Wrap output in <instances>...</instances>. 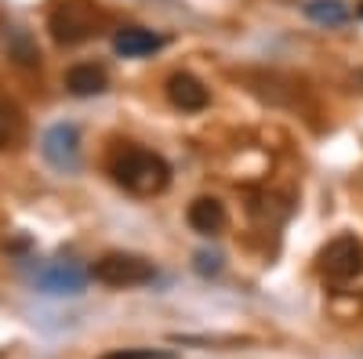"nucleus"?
Instances as JSON below:
<instances>
[{"label":"nucleus","instance_id":"obj_1","mask_svg":"<svg viewBox=\"0 0 363 359\" xmlns=\"http://www.w3.org/2000/svg\"><path fill=\"white\" fill-rule=\"evenodd\" d=\"M113 178L120 189H128L131 196H157L171 182V167L164 156L149 153V149H120L113 156Z\"/></svg>","mask_w":363,"mask_h":359},{"label":"nucleus","instance_id":"obj_2","mask_svg":"<svg viewBox=\"0 0 363 359\" xmlns=\"http://www.w3.org/2000/svg\"><path fill=\"white\" fill-rule=\"evenodd\" d=\"M51 37L55 44H62V47H73V44H84L91 33H95V25H99V11L91 0H58V4L51 8Z\"/></svg>","mask_w":363,"mask_h":359},{"label":"nucleus","instance_id":"obj_3","mask_svg":"<svg viewBox=\"0 0 363 359\" xmlns=\"http://www.w3.org/2000/svg\"><path fill=\"white\" fill-rule=\"evenodd\" d=\"M91 276L106 287H145V283H153L157 268L153 261H145L138 254H106L91 265Z\"/></svg>","mask_w":363,"mask_h":359},{"label":"nucleus","instance_id":"obj_4","mask_svg":"<svg viewBox=\"0 0 363 359\" xmlns=\"http://www.w3.org/2000/svg\"><path fill=\"white\" fill-rule=\"evenodd\" d=\"M320 268L330 280H352L363 273V244L356 236H338L330 239L320 254Z\"/></svg>","mask_w":363,"mask_h":359},{"label":"nucleus","instance_id":"obj_5","mask_svg":"<svg viewBox=\"0 0 363 359\" xmlns=\"http://www.w3.org/2000/svg\"><path fill=\"white\" fill-rule=\"evenodd\" d=\"M40 153L55 171H77L80 167V131L73 124H55L44 131Z\"/></svg>","mask_w":363,"mask_h":359},{"label":"nucleus","instance_id":"obj_6","mask_svg":"<svg viewBox=\"0 0 363 359\" xmlns=\"http://www.w3.org/2000/svg\"><path fill=\"white\" fill-rule=\"evenodd\" d=\"M164 91H167V102L182 113H200L207 109L211 95H207V87L193 76V73H171L167 84H164Z\"/></svg>","mask_w":363,"mask_h":359},{"label":"nucleus","instance_id":"obj_7","mask_svg":"<svg viewBox=\"0 0 363 359\" xmlns=\"http://www.w3.org/2000/svg\"><path fill=\"white\" fill-rule=\"evenodd\" d=\"M84 283H87V273L73 261H55L37 276V287L44 294H80Z\"/></svg>","mask_w":363,"mask_h":359},{"label":"nucleus","instance_id":"obj_8","mask_svg":"<svg viewBox=\"0 0 363 359\" xmlns=\"http://www.w3.org/2000/svg\"><path fill=\"white\" fill-rule=\"evenodd\" d=\"M113 47L124 55V58H142V55L160 51L164 47V37L153 33V29H142V25H124V29H116Z\"/></svg>","mask_w":363,"mask_h":359},{"label":"nucleus","instance_id":"obj_9","mask_svg":"<svg viewBox=\"0 0 363 359\" xmlns=\"http://www.w3.org/2000/svg\"><path fill=\"white\" fill-rule=\"evenodd\" d=\"M189 225L200 232V236H215V232H222V225H225V207L215 200V196H200V200H193L189 203Z\"/></svg>","mask_w":363,"mask_h":359},{"label":"nucleus","instance_id":"obj_10","mask_svg":"<svg viewBox=\"0 0 363 359\" xmlns=\"http://www.w3.org/2000/svg\"><path fill=\"white\" fill-rule=\"evenodd\" d=\"M106 84H109V76H106L102 66H73V69L66 73V87H69V95H77V98L102 95Z\"/></svg>","mask_w":363,"mask_h":359},{"label":"nucleus","instance_id":"obj_11","mask_svg":"<svg viewBox=\"0 0 363 359\" xmlns=\"http://www.w3.org/2000/svg\"><path fill=\"white\" fill-rule=\"evenodd\" d=\"M22 131H26V120H22L18 106L0 102V153H4V149H15L22 142Z\"/></svg>","mask_w":363,"mask_h":359},{"label":"nucleus","instance_id":"obj_12","mask_svg":"<svg viewBox=\"0 0 363 359\" xmlns=\"http://www.w3.org/2000/svg\"><path fill=\"white\" fill-rule=\"evenodd\" d=\"M306 15L320 25H345L349 22V8L342 4V0H309Z\"/></svg>","mask_w":363,"mask_h":359},{"label":"nucleus","instance_id":"obj_13","mask_svg":"<svg viewBox=\"0 0 363 359\" xmlns=\"http://www.w3.org/2000/svg\"><path fill=\"white\" fill-rule=\"evenodd\" d=\"M11 55H15V62L18 66H40V51H37V40L26 33V29H15V37H11Z\"/></svg>","mask_w":363,"mask_h":359},{"label":"nucleus","instance_id":"obj_14","mask_svg":"<svg viewBox=\"0 0 363 359\" xmlns=\"http://www.w3.org/2000/svg\"><path fill=\"white\" fill-rule=\"evenodd\" d=\"M102 359H174L171 352H157V348H120V352H109Z\"/></svg>","mask_w":363,"mask_h":359},{"label":"nucleus","instance_id":"obj_15","mask_svg":"<svg viewBox=\"0 0 363 359\" xmlns=\"http://www.w3.org/2000/svg\"><path fill=\"white\" fill-rule=\"evenodd\" d=\"M196 268L207 276V273H218L222 265H218V258H207V254H200V258H196Z\"/></svg>","mask_w":363,"mask_h":359},{"label":"nucleus","instance_id":"obj_16","mask_svg":"<svg viewBox=\"0 0 363 359\" xmlns=\"http://www.w3.org/2000/svg\"><path fill=\"white\" fill-rule=\"evenodd\" d=\"M359 80H363V73H359Z\"/></svg>","mask_w":363,"mask_h":359}]
</instances>
